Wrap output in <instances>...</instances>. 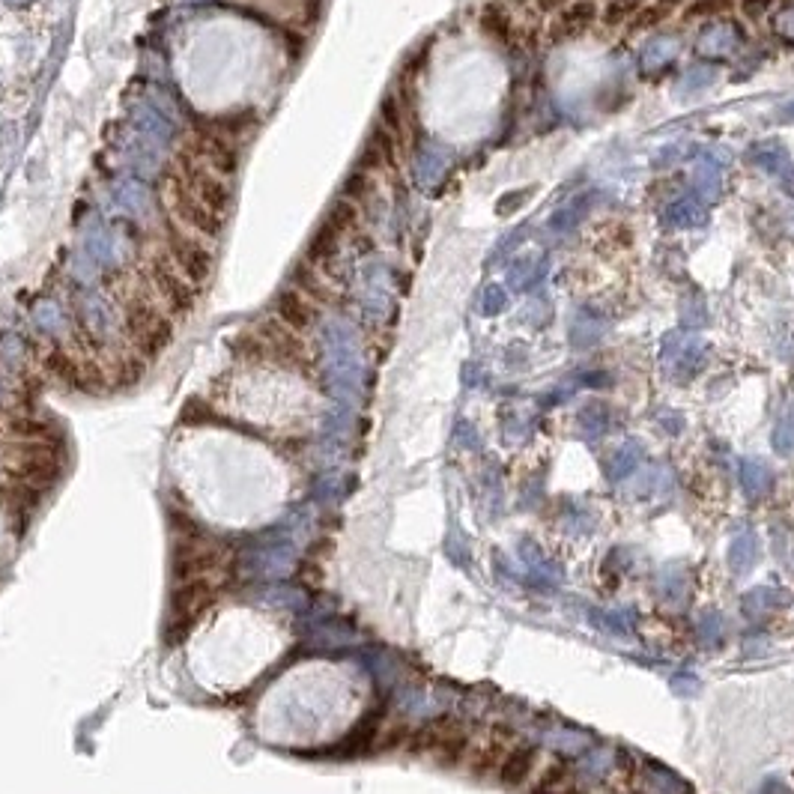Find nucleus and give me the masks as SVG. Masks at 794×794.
I'll list each match as a JSON object with an SVG mask.
<instances>
[{"instance_id": "nucleus-1", "label": "nucleus", "mask_w": 794, "mask_h": 794, "mask_svg": "<svg viewBox=\"0 0 794 794\" xmlns=\"http://www.w3.org/2000/svg\"><path fill=\"white\" fill-rule=\"evenodd\" d=\"M114 296H117V311L123 317L132 350L147 356V359L159 356L171 344L174 329H171V320L165 317L162 305L156 302V296H147L141 290V284L129 281V278H117Z\"/></svg>"}, {"instance_id": "nucleus-2", "label": "nucleus", "mask_w": 794, "mask_h": 794, "mask_svg": "<svg viewBox=\"0 0 794 794\" xmlns=\"http://www.w3.org/2000/svg\"><path fill=\"white\" fill-rule=\"evenodd\" d=\"M144 278L162 311L168 308L171 314H189L195 308V284L171 263V257H150Z\"/></svg>"}, {"instance_id": "nucleus-3", "label": "nucleus", "mask_w": 794, "mask_h": 794, "mask_svg": "<svg viewBox=\"0 0 794 794\" xmlns=\"http://www.w3.org/2000/svg\"><path fill=\"white\" fill-rule=\"evenodd\" d=\"M412 750L433 756L439 765H460L469 753V738L454 720H436L412 735Z\"/></svg>"}, {"instance_id": "nucleus-4", "label": "nucleus", "mask_w": 794, "mask_h": 794, "mask_svg": "<svg viewBox=\"0 0 794 794\" xmlns=\"http://www.w3.org/2000/svg\"><path fill=\"white\" fill-rule=\"evenodd\" d=\"M165 203L174 212V218L183 224V230L200 233V236H218L224 227V218L209 212L200 200L192 198V192L180 183L177 174L165 177Z\"/></svg>"}, {"instance_id": "nucleus-5", "label": "nucleus", "mask_w": 794, "mask_h": 794, "mask_svg": "<svg viewBox=\"0 0 794 794\" xmlns=\"http://www.w3.org/2000/svg\"><path fill=\"white\" fill-rule=\"evenodd\" d=\"M165 242H168V257H171V263L195 284V287H200L206 278H209V272H212V254H209V248L203 245V242H198V236H192L189 230H183V227H168V236H165Z\"/></svg>"}, {"instance_id": "nucleus-6", "label": "nucleus", "mask_w": 794, "mask_h": 794, "mask_svg": "<svg viewBox=\"0 0 794 794\" xmlns=\"http://www.w3.org/2000/svg\"><path fill=\"white\" fill-rule=\"evenodd\" d=\"M177 177H180V183L192 192V198L200 200L209 212H215L218 218H227V209H230V189L224 186V180H221L218 174L200 168L195 162L180 159Z\"/></svg>"}, {"instance_id": "nucleus-7", "label": "nucleus", "mask_w": 794, "mask_h": 794, "mask_svg": "<svg viewBox=\"0 0 794 794\" xmlns=\"http://www.w3.org/2000/svg\"><path fill=\"white\" fill-rule=\"evenodd\" d=\"M189 162H195V165L218 174V177H230L236 171L239 156H236V150H233V144L227 138H218V135H212V132H206V129L198 126V132L192 138Z\"/></svg>"}, {"instance_id": "nucleus-8", "label": "nucleus", "mask_w": 794, "mask_h": 794, "mask_svg": "<svg viewBox=\"0 0 794 794\" xmlns=\"http://www.w3.org/2000/svg\"><path fill=\"white\" fill-rule=\"evenodd\" d=\"M275 311H278V320H281L284 326H290L293 332H299V335L311 332V329L320 323V308H317V302L308 299V296H305L302 290H296V287H287V290L278 293Z\"/></svg>"}, {"instance_id": "nucleus-9", "label": "nucleus", "mask_w": 794, "mask_h": 794, "mask_svg": "<svg viewBox=\"0 0 794 794\" xmlns=\"http://www.w3.org/2000/svg\"><path fill=\"white\" fill-rule=\"evenodd\" d=\"M597 12H600V6H597L595 0H571V3L556 15V21H553V27H550L553 42H568V39L586 33V30L597 21Z\"/></svg>"}, {"instance_id": "nucleus-10", "label": "nucleus", "mask_w": 794, "mask_h": 794, "mask_svg": "<svg viewBox=\"0 0 794 794\" xmlns=\"http://www.w3.org/2000/svg\"><path fill=\"white\" fill-rule=\"evenodd\" d=\"M132 129L144 138H150L159 147H168L171 141H177V123H171L162 111H156L150 102H138L132 108Z\"/></svg>"}, {"instance_id": "nucleus-11", "label": "nucleus", "mask_w": 794, "mask_h": 794, "mask_svg": "<svg viewBox=\"0 0 794 794\" xmlns=\"http://www.w3.org/2000/svg\"><path fill=\"white\" fill-rule=\"evenodd\" d=\"M114 198H117V203H120L126 212H132L135 218H144V221H147V218L156 215V195H153V189H150L144 180H138V177L117 183Z\"/></svg>"}, {"instance_id": "nucleus-12", "label": "nucleus", "mask_w": 794, "mask_h": 794, "mask_svg": "<svg viewBox=\"0 0 794 794\" xmlns=\"http://www.w3.org/2000/svg\"><path fill=\"white\" fill-rule=\"evenodd\" d=\"M535 759L538 753L532 747H511L502 759V768H499V780L511 789L523 786L529 777H532V768H535Z\"/></svg>"}, {"instance_id": "nucleus-13", "label": "nucleus", "mask_w": 794, "mask_h": 794, "mask_svg": "<svg viewBox=\"0 0 794 794\" xmlns=\"http://www.w3.org/2000/svg\"><path fill=\"white\" fill-rule=\"evenodd\" d=\"M84 254H87L99 269H111V266H117V245H114L111 230L102 227V224L90 227L87 236H84Z\"/></svg>"}, {"instance_id": "nucleus-14", "label": "nucleus", "mask_w": 794, "mask_h": 794, "mask_svg": "<svg viewBox=\"0 0 794 794\" xmlns=\"http://www.w3.org/2000/svg\"><path fill=\"white\" fill-rule=\"evenodd\" d=\"M338 242H341V236H338L329 224H323V227L314 233L311 245H308V257H305V263H311L314 269H317V266H332V260H335V254H338Z\"/></svg>"}, {"instance_id": "nucleus-15", "label": "nucleus", "mask_w": 794, "mask_h": 794, "mask_svg": "<svg viewBox=\"0 0 794 794\" xmlns=\"http://www.w3.org/2000/svg\"><path fill=\"white\" fill-rule=\"evenodd\" d=\"M251 123H254V114H221L215 120H198L200 129H206L218 138H227V141H236L239 135H245Z\"/></svg>"}, {"instance_id": "nucleus-16", "label": "nucleus", "mask_w": 794, "mask_h": 794, "mask_svg": "<svg viewBox=\"0 0 794 794\" xmlns=\"http://www.w3.org/2000/svg\"><path fill=\"white\" fill-rule=\"evenodd\" d=\"M684 0H651V3H645L639 12H636V18L630 21V27L633 30H651V27H660L663 21H669L672 15H675V9L681 6Z\"/></svg>"}, {"instance_id": "nucleus-17", "label": "nucleus", "mask_w": 794, "mask_h": 794, "mask_svg": "<svg viewBox=\"0 0 794 794\" xmlns=\"http://www.w3.org/2000/svg\"><path fill=\"white\" fill-rule=\"evenodd\" d=\"M645 6V0H606L597 12V21L603 27H624L636 18V12Z\"/></svg>"}, {"instance_id": "nucleus-18", "label": "nucleus", "mask_w": 794, "mask_h": 794, "mask_svg": "<svg viewBox=\"0 0 794 794\" xmlns=\"http://www.w3.org/2000/svg\"><path fill=\"white\" fill-rule=\"evenodd\" d=\"M735 9V0H687L681 6V21L696 24V21H711Z\"/></svg>"}, {"instance_id": "nucleus-19", "label": "nucleus", "mask_w": 794, "mask_h": 794, "mask_svg": "<svg viewBox=\"0 0 794 794\" xmlns=\"http://www.w3.org/2000/svg\"><path fill=\"white\" fill-rule=\"evenodd\" d=\"M323 224H329L338 236L356 230V224H359V203H353V200L347 198H338L332 203V209H329V215H326Z\"/></svg>"}, {"instance_id": "nucleus-20", "label": "nucleus", "mask_w": 794, "mask_h": 794, "mask_svg": "<svg viewBox=\"0 0 794 794\" xmlns=\"http://www.w3.org/2000/svg\"><path fill=\"white\" fill-rule=\"evenodd\" d=\"M481 24H484V30H487L490 36H496V39H508V36H511V15H508V9H502L499 3H490V6L481 12Z\"/></svg>"}, {"instance_id": "nucleus-21", "label": "nucleus", "mask_w": 794, "mask_h": 794, "mask_svg": "<svg viewBox=\"0 0 794 794\" xmlns=\"http://www.w3.org/2000/svg\"><path fill=\"white\" fill-rule=\"evenodd\" d=\"M33 317H36V323H39L48 335H60V332H66V314H63V308L54 305V302H39Z\"/></svg>"}, {"instance_id": "nucleus-22", "label": "nucleus", "mask_w": 794, "mask_h": 794, "mask_svg": "<svg viewBox=\"0 0 794 794\" xmlns=\"http://www.w3.org/2000/svg\"><path fill=\"white\" fill-rule=\"evenodd\" d=\"M144 102H150L156 111H162L171 123H180V105H177V99L168 93V90H162V87H156V84H150L147 87V96H144Z\"/></svg>"}, {"instance_id": "nucleus-23", "label": "nucleus", "mask_w": 794, "mask_h": 794, "mask_svg": "<svg viewBox=\"0 0 794 794\" xmlns=\"http://www.w3.org/2000/svg\"><path fill=\"white\" fill-rule=\"evenodd\" d=\"M371 195H374V180H371L368 171H356V174H350L347 183H344V192H341V198L353 200V203H362V200L371 198Z\"/></svg>"}, {"instance_id": "nucleus-24", "label": "nucleus", "mask_w": 794, "mask_h": 794, "mask_svg": "<svg viewBox=\"0 0 794 794\" xmlns=\"http://www.w3.org/2000/svg\"><path fill=\"white\" fill-rule=\"evenodd\" d=\"M380 114H383V129H386V132H392V135H395V141L400 144V138H403V111H400V102H397V96H386V99H383V108H380Z\"/></svg>"}, {"instance_id": "nucleus-25", "label": "nucleus", "mask_w": 794, "mask_h": 794, "mask_svg": "<svg viewBox=\"0 0 794 794\" xmlns=\"http://www.w3.org/2000/svg\"><path fill=\"white\" fill-rule=\"evenodd\" d=\"M771 6H774V0H741V9L747 18H762L771 12Z\"/></svg>"}, {"instance_id": "nucleus-26", "label": "nucleus", "mask_w": 794, "mask_h": 794, "mask_svg": "<svg viewBox=\"0 0 794 794\" xmlns=\"http://www.w3.org/2000/svg\"><path fill=\"white\" fill-rule=\"evenodd\" d=\"M538 12H547V15H559L571 0H532Z\"/></svg>"}, {"instance_id": "nucleus-27", "label": "nucleus", "mask_w": 794, "mask_h": 794, "mask_svg": "<svg viewBox=\"0 0 794 794\" xmlns=\"http://www.w3.org/2000/svg\"><path fill=\"white\" fill-rule=\"evenodd\" d=\"M12 135H15V126H3L0 129V162H3V150H9V156L15 153V141H12Z\"/></svg>"}, {"instance_id": "nucleus-28", "label": "nucleus", "mask_w": 794, "mask_h": 794, "mask_svg": "<svg viewBox=\"0 0 794 794\" xmlns=\"http://www.w3.org/2000/svg\"><path fill=\"white\" fill-rule=\"evenodd\" d=\"M9 6H24V3H30V0H6Z\"/></svg>"}, {"instance_id": "nucleus-29", "label": "nucleus", "mask_w": 794, "mask_h": 794, "mask_svg": "<svg viewBox=\"0 0 794 794\" xmlns=\"http://www.w3.org/2000/svg\"><path fill=\"white\" fill-rule=\"evenodd\" d=\"M183 3H200V0H183Z\"/></svg>"}]
</instances>
